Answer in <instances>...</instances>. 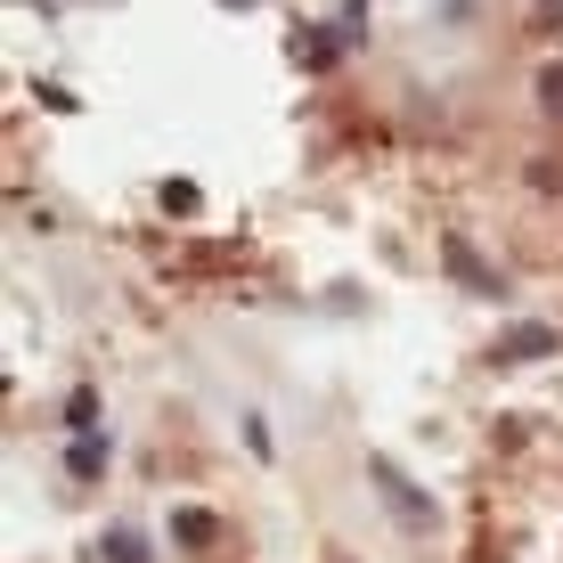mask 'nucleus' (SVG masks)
Wrapping results in <instances>:
<instances>
[{
    "label": "nucleus",
    "instance_id": "obj_1",
    "mask_svg": "<svg viewBox=\"0 0 563 563\" xmlns=\"http://www.w3.org/2000/svg\"><path fill=\"white\" fill-rule=\"evenodd\" d=\"M376 490L393 498V515H400V522H417V531H424V522H433V507H424V490H417L409 474H400L393 457H376Z\"/></svg>",
    "mask_w": 563,
    "mask_h": 563
},
{
    "label": "nucleus",
    "instance_id": "obj_2",
    "mask_svg": "<svg viewBox=\"0 0 563 563\" xmlns=\"http://www.w3.org/2000/svg\"><path fill=\"white\" fill-rule=\"evenodd\" d=\"M555 352H563L555 327H507V335H498V367H515V360H555Z\"/></svg>",
    "mask_w": 563,
    "mask_h": 563
},
{
    "label": "nucleus",
    "instance_id": "obj_3",
    "mask_svg": "<svg viewBox=\"0 0 563 563\" xmlns=\"http://www.w3.org/2000/svg\"><path fill=\"white\" fill-rule=\"evenodd\" d=\"M441 254H450V269H457L465 286H482V295H490V269L474 262V245H465V238H441Z\"/></svg>",
    "mask_w": 563,
    "mask_h": 563
},
{
    "label": "nucleus",
    "instance_id": "obj_4",
    "mask_svg": "<svg viewBox=\"0 0 563 563\" xmlns=\"http://www.w3.org/2000/svg\"><path fill=\"white\" fill-rule=\"evenodd\" d=\"M99 465H107V441L82 433V441H74V474H99Z\"/></svg>",
    "mask_w": 563,
    "mask_h": 563
},
{
    "label": "nucleus",
    "instance_id": "obj_5",
    "mask_svg": "<svg viewBox=\"0 0 563 563\" xmlns=\"http://www.w3.org/2000/svg\"><path fill=\"white\" fill-rule=\"evenodd\" d=\"M107 563H147V548H140V531H114V539H107Z\"/></svg>",
    "mask_w": 563,
    "mask_h": 563
},
{
    "label": "nucleus",
    "instance_id": "obj_6",
    "mask_svg": "<svg viewBox=\"0 0 563 563\" xmlns=\"http://www.w3.org/2000/svg\"><path fill=\"white\" fill-rule=\"evenodd\" d=\"M539 107L563 114V66H539Z\"/></svg>",
    "mask_w": 563,
    "mask_h": 563
},
{
    "label": "nucleus",
    "instance_id": "obj_7",
    "mask_svg": "<svg viewBox=\"0 0 563 563\" xmlns=\"http://www.w3.org/2000/svg\"><path fill=\"white\" fill-rule=\"evenodd\" d=\"M295 57H302V66H327V33L302 25V33H295Z\"/></svg>",
    "mask_w": 563,
    "mask_h": 563
},
{
    "label": "nucleus",
    "instance_id": "obj_8",
    "mask_svg": "<svg viewBox=\"0 0 563 563\" xmlns=\"http://www.w3.org/2000/svg\"><path fill=\"white\" fill-rule=\"evenodd\" d=\"M563 25V0H539V9H531V33H555Z\"/></svg>",
    "mask_w": 563,
    "mask_h": 563
}]
</instances>
